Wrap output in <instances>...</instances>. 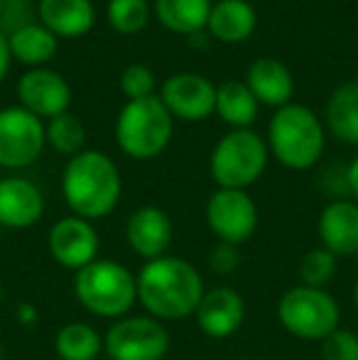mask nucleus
I'll list each match as a JSON object with an SVG mask.
<instances>
[{"label":"nucleus","mask_w":358,"mask_h":360,"mask_svg":"<svg viewBox=\"0 0 358 360\" xmlns=\"http://www.w3.org/2000/svg\"><path fill=\"white\" fill-rule=\"evenodd\" d=\"M47 130V145L52 147L59 155H67L72 160L74 155L84 152V145H87V128L84 123L72 113H62L57 118L47 120L44 125Z\"/></svg>","instance_id":"obj_26"},{"label":"nucleus","mask_w":358,"mask_h":360,"mask_svg":"<svg viewBox=\"0 0 358 360\" xmlns=\"http://www.w3.org/2000/svg\"><path fill=\"white\" fill-rule=\"evenodd\" d=\"M44 214V196L25 176L0 179V226L25 231L32 228Z\"/></svg>","instance_id":"obj_16"},{"label":"nucleus","mask_w":358,"mask_h":360,"mask_svg":"<svg viewBox=\"0 0 358 360\" xmlns=\"http://www.w3.org/2000/svg\"><path fill=\"white\" fill-rule=\"evenodd\" d=\"M3 356H5V348H3V343H0V360H3Z\"/></svg>","instance_id":"obj_36"},{"label":"nucleus","mask_w":358,"mask_h":360,"mask_svg":"<svg viewBox=\"0 0 358 360\" xmlns=\"http://www.w3.org/2000/svg\"><path fill=\"white\" fill-rule=\"evenodd\" d=\"M324 143V125L309 105L287 103L272 113L268 125V150L285 169H312L321 160Z\"/></svg>","instance_id":"obj_3"},{"label":"nucleus","mask_w":358,"mask_h":360,"mask_svg":"<svg viewBox=\"0 0 358 360\" xmlns=\"http://www.w3.org/2000/svg\"><path fill=\"white\" fill-rule=\"evenodd\" d=\"M160 101L172 118L199 123L216 113V86L206 76L181 72L165 81L160 89Z\"/></svg>","instance_id":"obj_12"},{"label":"nucleus","mask_w":358,"mask_h":360,"mask_svg":"<svg viewBox=\"0 0 358 360\" xmlns=\"http://www.w3.org/2000/svg\"><path fill=\"white\" fill-rule=\"evenodd\" d=\"M321 360H358V333L336 328L321 341Z\"/></svg>","instance_id":"obj_30"},{"label":"nucleus","mask_w":358,"mask_h":360,"mask_svg":"<svg viewBox=\"0 0 358 360\" xmlns=\"http://www.w3.org/2000/svg\"><path fill=\"white\" fill-rule=\"evenodd\" d=\"M211 0H155V18L177 34H196L206 27Z\"/></svg>","instance_id":"obj_22"},{"label":"nucleus","mask_w":358,"mask_h":360,"mask_svg":"<svg viewBox=\"0 0 358 360\" xmlns=\"http://www.w3.org/2000/svg\"><path fill=\"white\" fill-rule=\"evenodd\" d=\"M138 302L148 311V316L158 321H181L194 316L201 297H204V280L199 270L184 257L162 255L140 267Z\"/></svg>","instance_id":"obj_1"},{"label":"nucleus","mask_w":358,"mask_h":360,"mask_svg":"<svg viewBox=\"0 0 358 360\" xmlns=\"http://www.w3.org/2000/svg\"><path fill=\"white\" fill-rule=\"evenodd\" d=\"M297 272H300V285L326 289V285L339 272V257L326 250V248H314V250L305 252Z\"/></svg>","instance_id":"obj_27"},{"label":"nucleus","mask_w":358,"mask_h":360,"mask_svg":"<svg viewBox=\"0 0 358 360\" xmlns=\"http://www.w3.org/2000/svg\"><path fill=\"white\" fill-rule=\"evenodd\" d=\"M47 248L52 260L64 270H84L91 262L98 260L101 238L94 223L79 216L59 218L47 236Z\"/></svg>","instance_id":"obj_11"},{"label":"nucleus","mask_w":358,"mask_h":360,"mask_svg":"<svg viewBox=\"0 0 358 360\" xmlns=\"http://www.w3.org/2000/svg\"><path fill=\"white\" fill-rule=\"evenodd\" d=\"M108 22L120 34H138L150 20L148 0H108Z\"/></svg>","instance_id":"obj_28"},{"label":"nucleus","mask_w":358,"mask_h":360,"mask_svg":"<svg viewBox=\"0 0 358 360\" xmlns=\"http://www.w3.org/2000/svg\"><path fill=\"white\" fill-rule=\"evenodd\" d=\"M277 319L290 336L307 343H321L329 333L339 328L341 309L326 289L297 285L280 297Z\"/></svg>","instance_id":"obj_7"},{"label":"nucleus","mask_w":358,"mask_h":360,"mask_svg":"<svg viewBox=\"0 0 358 360\" xmlns=\"http://www.w3.org/2000/svg\"><path fill=\"white\" fill-rule=\"evenodd\" d=\"M321 248L336 257H349L358 252V204L349 199H334L321 209L317 221Z\"/></svg>","instance_id":"obj_17"},{"label":"nucleus","mask_w":358,"mask_h":360,"mask_svg":"<svg viewBox=\"0 0 358 360\" xmlns=\"http://www.w3.org/2000/svg\"><path fill=\"white\" fill-rule=\"evenodd\" d=\"M258 25V15L255 8L248 0H219L211 5L209 15V27L211 37L219 39L224 44H238L250 39Z\"/></svg>","instance_id":"obj_20"},{"label":"nucleus","mask_w":358,"mask_h":360,"mask_svg":"<svg viewBox=\"0 0 358 360\" xmlns=\"http://www.w3.org/2000/svg\"><path fill=\"white\" fill-rule=\"evenodd\" d=\"M62 194L72 209V216L98 221L115 211L123 194V179L108 155L98 150H84L64 167Z\"/></svg>","instance_id":"obj_2"},{"label":"nucleus","mask_w":358,"mask_h":360,"mask_svg":"<svg viewBox=\"0 0 358 360\" xmlns=\"http://www.w3.org/2000/svg\"><path fill=\"white\" fill-rule=\"evenodd\" d=\"M10 62H13V54H10V44H8V34L0 30V84L10 72Z\"/></svg>","instance_id":"obj_32"},{"label":"nucleus","mask_w":358,"mask_h":360,"mask_svg":"<svg viewBox=\"0 0 358 360\" xmlns=\"http://www.w3.org/2000/svg\"><path fill=\"white\" fill-rule=\"evenodd\" d=\"M5 34H8L13 59L25 64V67L39 69L57 57L59 37H54L44 25L27 22V25H20V27L10 30V32H5Z\"/></svg>","instance_id":"obj_21"},{"label":"nucleus","mask_w":358,"mask_h":360,"mask_svg":"<svg viewBox=\"0 0 358 360\" xmlns=\"http://www.w3.org/2000/svg\"><path fill=\"white\" fill-rule=\"evenodd\" d=\"M245 86L250 94L258 98V103L270 105V108H282L290 103L292 94H295V79L292 72L282 62L270 57L255 59L248 67L245 76Z\"/></svg>","instance_id":"obj_19"},{"label":"nucleus","mask_w":358,"mask_h":360,"mask_svg":"<svg viewBox=\"0 0 358 360\" xmlns=\"http://www.w3.org/2000/svg\"><path fill=\"white\" fill-rule=\"evenodd\" d=\"M54 353L59 360H96L103 353V336L91 323H64L54 336Z\"/></svg>","instance_id":"obj_25"},{"label":"nucleus","mask_w":358,"mask_h":360,"mask_svg":"<svg viewBox=\"0 0 358 360\" xmlns=\"http://www.w3.org/2000/svg\"><path fill=\"white\" fill-rule=\"evenodd\" d=\"M172 238V218L160 206H140L125 223V240H128L130 250L138 257H143L145 262L167 255Z\"/></svg>","instance_id":"obj_14"},{"label":"nucleus","mask_w":358,"mask_h":360,"mask_svg":"<svg viewBox=\"0 0 358 360\" xmlns=\"http://www.w3.org/2000/svg\"><path fill=\"white\" fill-rule=\"evenodd\" d=\"M241 265V252L236 245H229V243H216L209 252V267L214 275L219 277H229L238 270Z\"/></svg>","instance_id":"obj_31"},{"label":"nucleus","mask_w":358,"mask_h":360,"mask_svg":"<svg viewBox=\"0 0 358 360\" xmlns=\"http://www.w3.org/2000/svg\"><path fill=\"white\" fill-rule=\"evenodd\" d=\"M216 113L234 130L250 128L258 118V98L243 81H224L216 89Z\"/></svg>","instance_id":"obj_24"},{"label":"nucleus","mask_w":358,"mask_h":360,"mask_svg":"<svg viewBox=\"0 0 358 360\" xmlns=\"http://www.w3.org/2000/svg\"><path fill=\"white\" fill-rule=\"evenodd\" d=\"M268 143L255 130H231L214 145L209 157L211 179L219 189H248L268 167Z\"/></svg>","instance_id":"obj_6"},{"label":"nucleus","mask_w":358,"mask_h":360,"mask_svg":"<svg viewBox=\"0 0 358 360\" xmlns=\"http://www.w3.org/2000/svg\"><path fill=\"white\" fill-rule=\"evenodd\" d=\"M18 98L20 105L32 115H37L39 120H52L62 113H69L72 89L62 74H57L54 69L39 67L20 76Z\"/></svg>","instance_id":"obj_13"},{"label":"nucleus","mask_w":358,"mask_h":360,"mask_svg":"<svg viewBox=\"0 0 358 360\" xmlns=\"http://www.w3.org/2000/svg\"><path fill=\"white\" fill-rule=\"evenodd\" d=\"M170 351V331L153 316H123L103 333L108 360H162Z\"/></svg>","instance_id":"obj_8"},{"label":"nucleus","mask_w":358,"mask_h":360,"mask_svg":"<svg viewBox=\"0 0 358 360\" xmlns=\"http://www.w3.org/2000/svg\"><path fill=\"white\" fill-rule=\"evenodd\" d=\"M74 297L89 314L123 319L138 304V280L115 260H96L74 275Z\"/></svg>","instance_id":"obj_4"},{"label":"nucleus","mask_w":358,"mask_h":360,"mask_svg":"<svg viewBox=\"0 0 358 360\" xmlns=\"http://www.w3.org/2000/svg\"><path fill=\"white\" fill-rule=\"evenodd\" d=\"M258 206L243 189H216L206 201V223L219 243L243 245L258 231Z\"/></svg>","instance_id":"obj_10"},{"label":"nucleus","mask_w":358,"mask_h":360,"mask_svg":"<svg viewBox=\"0 0 358 360\" xmlns=\"http://www.w3.org/2000/svg\"><path fill=\"white\" fill-rule=\"evenodd\" d=\"M39 25L59 39H77L94 30L96 8L91 0H39Z\"/></svg>","instance_id":"obj_18"},{"label":"nucleus","mask_w":358,"mask_h":360,"mask_svg":"<svg viewBox=\"0 0 358 360\" xmlns=\"http://www.w3.org/2000/svg\"><path fill=\"white\" fill-rule=\"evenodd\" d=\"M155 89H158V79H155L153 69L145 64H130L120 74V91L128 101L150 98V96H155Z\"/></svg>","instance_id":"obj_29"},{"label":"nucleus","mask_w":358,"mask_h":360,"mask_svg":"<svg viewBox=\"0 0 358 360\" xmlns=\"http://www.w3.org/2000/svg\"><path fill=\"white\" fill-rule=\"evenodd\" d=\"M47 145L44 123L25 110L23 105H10L0 110V167L25 169L34 165Z\"/></svg>","instance_id":"obj_9"},{"label":"nucleus","mask_w":358,"mask_h":360,"mask_svg":"<svg viewBox=\"0 0 358 360\" xmlns=\"http://www.w3.org/2000/svg\"><path fill=\"white\" fill-rule=\"evenodd\" d=\"M174 118L160 96L128 101L115 120V143L130 160H155L172 140Z\"/></svg>","instance_id":"obj_5"},{"label":"nucleus","mask_w":358,"mask_h":360,"mask_svg":"<svg viewBox=\"0 0 358 360\" xmlns=\"http://www.w3.org/2000/svg\"><path fill=\"white\" fill-rule=\"evenodd\" d=\"M196 326L209 338H229L243 326L245 302L234 287H214L204 292L194 311Z\"/></svg>","instance_id":"obj_15"},{"label":"nucleus","mask_w":358,"mask_h":360,"mask_svg":"<svg viewBox=\"0 0 358 360\" xmlns=\"http://www.w3.org/2000/svg\"><path fill=\"white\" fill-rule=\"evenodd\" d=\"M3 10H5V0H0V20H3Z\"/></svg>","instance_id":"obj_35"},{"label":"nucleus","mask_w":358,"mask_h":360,"mask_svg":"<svg viewBox=\"0 0 358 360\" xmlns=\"http://www.w3.org/2000/svg\"><path fill=\"white\" fill-rule=\"evenodd\" d=\"M351 297H354V304H356V309H358V280H356V285H354V292H351Z\"/></svg>","instance_id":"obj_34"},{"label":"nucleus","mask_w":358,"mask_h":360,"mask_svg":"<svg viewBox=\"0 0 358 360\" xmlns=\"http://www.w3.org/2000/svg\"><path fill=\"white\" fill-rule=\"evenodd\" d=\"M346 189H349V194H354L358 199V157L346 167Z\"/></svg>","instance_id":"obj_33"},{"label":"nucleus","mask_w":358,"mask_h":360,"mask_svg":"<svg viewBox=\"0 0 358 360\" xmlns=\"http://www.w3.org/2000/svg\"><path fill=\"white\" fill-rule=\"evenodd\" d=\"M326 125L336 140L358 145V81L339 86L326 103Z\"/></svg>","instance_id":"obj_23"}]
</instances>
